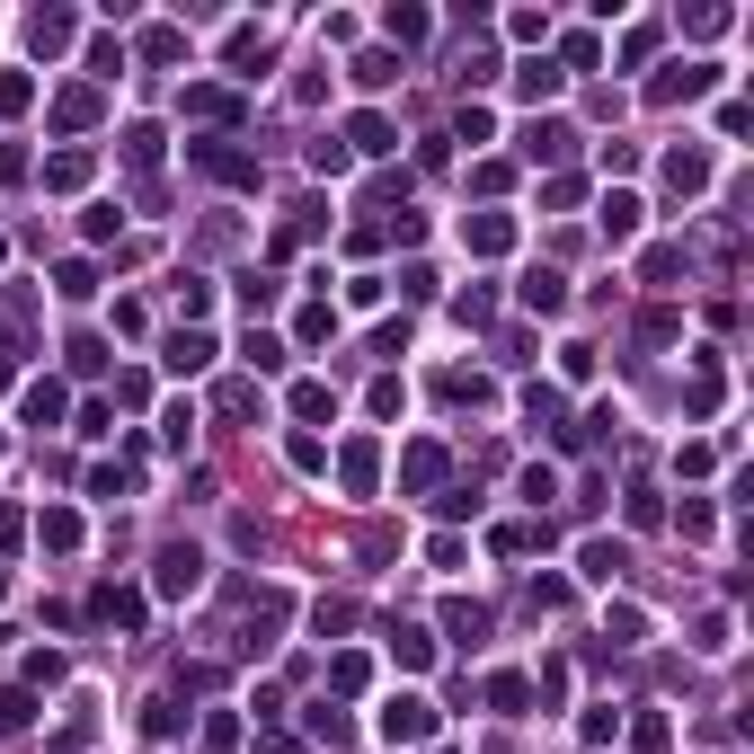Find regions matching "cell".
Masks as SVG:
<instances>
[{
    "instance_id": "cell-24",
    "label": "cell",
    "mask_w": 754,
    "mask_h": 754,
    "mask_svg": "<svg viewBox=\"0 0 754 754\" xmlns=\"http://www.w3.org/2000/svg\"><path fill=\"white\" fill-rule=\"evenodd\" d=\"M603 631H612V648H639V639H648V612H639V603H612Z\"/></svg>"
},
{
    "instance_id": "cell-14",
    "label": "cell",
    "mask_w": 754,
    "mask_h": 754,
    "mask_svg": "<svg viewBox=\"0 0 754 754\" xmlns=\"http://www.w3.org/2000/svg\"><path fill=\"white\" fill-rule=\"evenodd\" d=\"M347 152H364V160H391V152H399L391 116H356V124H347Z\"/></svg>"
},
{
    "instance_id": "cell-26",
    "label": "cell",
    "mask_w": 754,
    "mask_h": 754,
    "mask_svg": "<svg viewBox=\"0 0 754 754\" xmlns=\"http://www.w3.org/2000/svg\"><path fill=\"white\" fill-rule=\"evenodd\" d=\"M444 631L470 648V639H489V603H444Z\"/></svg>"
},
{
    "instance_id": "cell-10",
    "label": "cell",
    "mask_w": 754,
    "mask_h": 754,
    "mask_svg": "<svg viewBox=\"0 0 754 754\" xmlns=\"http://www.w3.org/2000/svg\"><path fill=\"white\" fill-rule=\"evenodd\" d=\"M560 81H569V72H560V62H541V53H524V62H515V98H524V107L560 98Z\"/></svg>"
},
{
    "instance_id": "cell-12",
    "label": "cell",
    "mask_w": 754,
    "mask_h": 754,
    "mask_svg": "<svg viewBox=\"0 0 754 754\" xmlns=\"http://www.w3.org/2000/svg\"><path fill=\"white\" fill-rule=\"evenodd\" d=\"M36 541H45L53 560H72V551H81V515H72V506H45V515H36Z\"/></svg>"
},
{
    "instance_id": "cell-40",
    "label": "cell",
    "mask_w": 754,
    "mask_h": 754,
    "mask_svg": "<svg viewBox=\"0 0 754 754\" xmlns=\"http://www.w3.org/2000/svg\"><path fill=\"white\" fill-rule=\"evenodd\" d=\"M124 160H133V169H152V160H160V133H152V124H133V133H124Z\"/></svg>"
},
{
    "instance_id": "cell-7",
    "label": "cell",
    "mask_w": 754,
    "mask_h": 754,
    "mask_svg": "<svg viewBox=\"0 0 754 754\" xmlns=\"http://www.w3.org/2000/svg\"><path fill=\"white\" fill-rule=\"evenodd\" d=\"M622 569H631L622 541H603V532H595V541H577V577H586V586H612Z\"/></svg>"
},
{
    "instance_id": "cell-43",
    "label": "cell",
    "mask_w": 754,
    "mask_h": 754,
    "mask_svg": "<svg viewBox=\"0 0 754 754\" xmlns=\"http://www.w3.org/2000/svg\"><path fill=\"white\" fill-rule=\"evenodd\" d=\"M276 294H285L276 276H240V302H249V311H276Z\"/></svg>"
},
{
    "instance_id": "cell-49",
    "label": "cell",
    "mask_w": 754,
    "mask_h": 754,
    "mask_svg": "<svg viewBox=\"0 0 754 754\" xmlns=\"http://www.w3.org/2000/svg\"><path fill=\"white\" fill-rule=\"evenodd\" d=\"M683 276V249H648V285H674Z\"/></svg>"
},
{
    "instance_id": "cell-36",
    "label": "cell",
    "mask_w": 754,
    "mask_h": 754,
    "mask_svg": "<svg viewBox=\"0 0 754 754\" xmlns=\"http://www.w3.org/2000/svg\"><path fill=\"white\" fill-rule=\"evenodd\" d=\"M666 737H674V728H666L657 710H639V719H631V745H639V754H666Z\"/></svg>"
},
{
    "instance_id": "cell-45",
    "label": "cell",
    "mask_w": 754,
    "mask_h": 754,
    "mask_svg": "<svg viewBox=\"0 0 754 754\" xmlns=\"http://www.w3.org/2000/svg\"><path fill=\"white\" fill-rule=\"evenodd\" d=\"M311 737H320V745H347V737H356V728H347V719H337V710H328V702H320V710H311Z\"/></svg>"
},
{
    "instance_id": "cell-53",
    "label": "cell",
    "mask_w": 754,
    "mask_h": 754,
    "mask_svg": "<svg viewBox=\"0 0 754 754\" xmlns=\"http://www.w3.org/2000/svg\"><path fill=\"white\" fill-rule=\"evenodd\" d=\"M27 719H36V702H27V693H0V728H27Z\"/></svg>"
},
{
    "instance_id": "cell-31",
    "label": "cell",
    "mask_w": 754,
    "mask_h": 754,
    "mask_svg": "<svg viewBox=\"0 0 754 754\" xmlns=\"http://www.w3.org/2000/svg\"><path fill=\"white\" fill-rule=\"evenodd\" d=\"M328 683H337V693H364V683H373V666L347 648V657H328Z\"/></svg>"
},
{
    "instance_id": "cell-27",
    "label": "cell",
    "mask_w": 754,
    "mask_h": 754,
    "mask_svg": "<svg viewBox=\"0 0 754 754\" xmlns=\"http://www.w3.org/2000/svg\"><path fill=\"white\" fill-rule=\"evenodd\" d=\"M81 178H89V152H53V160H45V187H53V195H72Z\"/></svg>"
},
{
    "instance_id": "cell-5",
    "label": "cell",
    "mask_w": 754,
    "mask_h": 754,
    "mask_svg": "<svg viewBox=\"0 0 754 754\" xmlns=\"http://www.w3.org/2000/svg\"><path fill=\"white\" fill-rule=\"evenodd\" d=\"M515 294H524L532 320H560V311H569V276H560V266H524V285H515Z\"/></svg>"
},
{
    "instance_id": "cell-17",
    "label": "cell",
    "mask_w": 754,
    "mask_h": 754,
    "mask_svg": "<svg viewBox=\"0 0 754 754\" xmlns=\"http://www.w3.org/2000/svg\"><path fill=\"white\" fill-rule=\"evenodd\" d=\"M427 27H435V19L408 10V0H391V10H382V36H391V45H427Z\"/></svg>"
},
{
    "instance_id": "cell-47",
    "label": "cell",
    "mask_w": 754,
    "mask_h": 754,
    "mask_svg": "<svg viewBox=\"0 0 754 754\" xmlns=\"http://www.w3.org/2000/svg\"><path fill=\"white\" fill-rule=\"evenodd\" d=\"M143 53H152V62H178V53H187V36H178V27H152V36H143Z\"/></svg>"
},
{
    "instance_id": "cell-30",
    "label": "cell",
    "mask_w": 754,
    "mask_h": 754,
    "mask_svg": "<svg viewBox=\"0 0 754 754\" xmlns=\"http://www.w3.org/2000/svg\"><path fill=\"white\" fill-rule=\"evenodd\" d=\"M240 356H249V373H276V364H285V337H266V328H249V347H240Z\"/></svg>"
},
{
    "instance_id": "cell-11",
    "label": "cell",
    "mask_w": 754,
    "mask_h": 754,
    "mask_svg": "<svg viewBox=\"0 0 754 754\" xmlns=\"http://www.w3.org/2000/svg\"><path fill=\"white\" fill-rule=\"evenodd\" d=\"M666 187H674V195H702V187H710V152H702V143L666 152Z\"/></svg>"
},
{
    "instance_id": "cell-15",
    "label": "cell",
    "mask_w": 754,
    "mask_h": 754,
    "mask_svg": "<svg viewBox=\"0 0 754 754\" xmlns=\"http://www.w3.org/2000/svg\"><path fill=\"white\" fill-rule=\"evenodd\" d=\"M524 160H569V124L560 116H532L524 124Z\"/></svg>"
},
{
    "instance_id": "cell-37",
    "label": "cell",
    "mask_w": 754,
    "mask_h": 754,
    "mask_svg": "<svg viewBox=\"0 0 754 754\" xmlns=\"http://www.w3.org/2000/svg\"><path fill=\"white\" fill-rule=\"evenodd\" d=\"M489 551H498V560H524V551H532V524H498Z\"/></svg>"
},
{
    "instance_id": "cell-50",
    "label": "cell",
    "mask_w": 754,
    "mask_h": 754,
    "mask_svg": "<svg viewBox=\"0 0 754 754\" xmlns=\"http://www.w3.org/2000/svg\"><path fill=\"white\" fill-rule=\"evenodd\" d=\"M143 328H152V311H143V302L124 294V302H116V337H143Z\"/></svg>"
},
{
    "instance_id": "cell-42",
    "label": "cell",
    "mask_w": 754,
    "mask_h": 754,
    "mask_svg": "<svg viewBox=\"0 0 754 754\" xmlns=\"http://www.w3.org/2000/svg\"><path fill=\"white\" fill-rule=\"evenodd\" d=\"M89 72H98V81H116V72H124V45H116V36H98V45H89Z\"/></svg>"
},
{
    "instance_id": "cell-4",
    "label": "cell",
    "mask_w": 754,
    "mask_h": 754,
    "mask_svg": "<svg viewBox=\"0 0 754 754\" xmlns=\"http://www.w3.org/2000/svg\"><path fill=\"white\" fill-rule=\"evenodd\" d=\"M337 479H347V498H373V479H382V444H373V435H347V444H337Z\"/></svg>"
},
{
    "instance_id": "cell-18",
    "label": "cell",
    "mask_w": 754,
    "mask_h": 754,
    "mask_svg": "<svg viewBox=\"0 0 754 754\" xmlns=\"http://www.w3.org/2000/svg\"><path fill=\"white\" fill-rule=\"evenodd\" d=\"M391 657H399L408 674H418V666H435V639H427L418 622H391Z\"/></svg>"
},
{
    "instance_id": "cell-46",
    "label": "cell",
    "mask_w": 754,
    "mask_h": 754,
    "mask_svg": "<svg viewBox=\"0 0 754 754\" xmlns=\"http://www.w3.org/2000/svg\"><path fill=\"white\" fill-rule=\"evenodd\" d=\"M551 498H560V479H551V470L532 462V470H524V506H551Z\"/></svg>"
},
{
    "instance_id": "cell-41",
    "label": "cell",
    "mask_w": 754,
    "mask_h": 754,
    "mask_svg": "<svg viewBox=\"0 0 754 754\" xmlns=\"http://www.w3.org/2000/svg\"><path fill=\"white\" fill-rule=\"evenodd\" d=\"M178 728H187L178 702H152V710H143V737H178Z\"/></svg>"
},
{
    "instance_id": "cell-23",
    "label": "cell",
    "mask_w": 754,
    "mask_h": 754,
    "mask_svg": "<svg viewBox=\"0 0 754 754\" xmlns=\"http://www.w3.org/2000/svg\"><path fill=\"white\" fill-rule=\"evenodd\" d=\"M294 418H302V427H328V418H337V391H328V382H302V391H294Z\"/></svg>"
},
{
    "instance_id": "cell-28",
    "label": "cell",
    "mask_w": 754,
    "mask_h": 754,
    "mask_svg": "<svg viewBox=\"0 0 754 754\" xmlns=\"http://www.w3.org/2000/svg\"><path fill=\"white\" fill-rule=\"evenodd\" d=\"M19 408H27V427H53V418H62V382H27Z\"/></svg>"
},
{
    "instance_id": "cell-38",
    "label": "cell",
    "mask_w": 754,
    "mask_h": 754,
    "mask_svg": "<svg viewBox=\"0 0 754 754\" xmlns=\"http://www.w3.org/2000/svg\"><path fill=\"white\" fill-rule=\"evenodd\" d=\"M489 702H498V710H506V719H515V710H524V702H532V683H524V674H498V683H489Z\"/></svg>"
},
{
    "instance_id": "cell-32",
    "label": "cell",
    "mask_w": 754,
    "mask_h": 754,
    "mask_svg": "<svg viewBox=\"0 0 754 754\" xmlns=\"http://www.w3.org/2000/svg\"><path fill=\"white\" fill-rule=\"evenodd\" d=\"M356 81H364V89H391V81H399V53H356Z\"/></svg>"
},
{
    "instance_id": "cell-21",
    "label": "cell",
    "mask_w": 754,
    "mask_h": 754,
    "mask_svg": "<svg viewBox=\"0 0 754 754\" xmlns=\"http://www.w3.org/2000/svg\"><path fill=\"white\" fill-rule=\"evenodd\" d=\"M399 479H408V489H435V479H444V444H408Z\"/></svg>"
},
{
    "instance_id": "cell-16",
    "label": "cell",
    "mask_w": 754,
    "mask_h": 754,
    "mask_svg": "<svg viewBox=\"0 0 754 754\" xmlns=\"http://www.w3.org/2000/svg\"><path fill=\"white\" fill-rule=\"evenodd\" d=\"M72 36H81V19H72V10H45V19H27V45H36V53H62Z\"/></svg>"
},
{
    "instance_id": "cell-29",
    "label": "cell",
    "mask_w": 754,
    "mask_h": 754,
    "mask_svg": "<svg viewBox=\"0 0 754 754\" xmlns=\"http://www.w3.org/2000/svg\"><path fill=\"white\" fill-rule=\"evenodd\" d=\"M214 408H223V418H258L266 399H258V382H223V391H214Z\"/></svg>"
},
{
    "instance_id": "cell-44",
    "label": "cell",
    "mask_w": 754,
    "mask_h": 754,
    "mask_svg": "<svg viewBox=\"0 0 754 754\" xmlns=\"http://www.w3.org/2000/svg\"><path fill=\"white\" fill-rule=\"evenodd\" d=\"M160 435H169V444L187 453V435H195V408H187V399H169V418H160Z\"/></svg>"
},
{
    "instance_id": "cell-13",
    "label": "cell",
    "mask_w": 754,
    "mask_h": 754,
    "mask_svg": "<svg viewBox=\"0 0 754 754\" xmlns=\"http://www.w3.org/2000/svg\"><path fill=\"white\" fill-rule=\"evenodd\" d=\"M160 364H169V373H204V364H214V337H204V328H178L169 347H160Z\"/></svg>"
},
{
    "instance_id": "cell-20",
    "label": "cell",
    "mask_w": 754,
    "mask_h": 754,
    "mask_svg": "<svg viewBox=\"0 0 754 754\" xmlns=\"http://www.w3.org/2000/svg\"><path fill=\"white\" fill-rule=\"evenodd\" d=\"M81 124H98V89H62L53 98V133H81Z\"/></svg>"
},
{
    "instance_id": "cell-6",
    "label": "cell",
    "mask_w": 754,
    "mask_h": 754,
    "mask_svg": "<svg viewBox=\"0 0 754 754\" xmlns=\"http://www.w3.org/2000/svg\"><path fill=\"white\" fill-rule=\"evenodd\" d=\"M152 586H160V595H195V586H204V551H195V541H169Z\"/></svg>"
},
{
    "instance_id": "cell-19",
    "label": "cell",
    "mask_w": 754,
    "mask_h": 754,
    "mask_svg": "<svg viewBox=\"0 0 754 754\" xmlns=\"http://www.w3.org/2000/svg\"><path fill=\"white\" fill-rule=\"evenodd\" d=\"M187 116H204V124H231V116H240V98H231V89H214V81H195V89H187Z\"/></svg>"
},
{
    "instance_id": "cell-48",
    "label": "cell",
    "mask_w": 754,
    "mask_h": 754,
    "mask_svg": "<svg viewBox=\"0 0 754 754\" xmlns=\"http://www.w3.org/2000/svg\"><path fill=\"white\" fill-rule=\"evenodd\" d=\"M285 453H294V470H328V444H320V435H294Z\"/></svg>"
},
{
    "instance_id": "cell-25",
    "label": "cell",
    "mask_w": 754,
    "mask_h": 754,
    "mask_svg": "<svg viewBox=\"0 0 754 754\" xmlns=\"http://www.w3.org/2000/svg\"><path fill=\"white\" fill-rule=\"evenodd\" d=\"M311 631H320V639L356 631V603H347V595H320V603H311Z\"/></svg>"
},
{
    "instance_id": "cell-33",
    "label": "cell",
    "mask_w": 754,
    "mask_h": 754,
    "mask_svg": "<svg viewBox=\"0 0 754 754\" xmlns=\"http://www.w3.org/2000/svg\"><path fill=\"white\" fill-rule=\"evenodd\" d=\"M36 107V81L27 72H0V116H27Z\"/></svg>"
},
{
    "instance_id": "cell-35",
    "label": "cell",
    "mask_w": 754,
    "mask_h": 754,
    "mask_svg": "<svg viewBox=\"0 0 754 754\" xmlns=\"http://www.w3.org/2000/svg\"><path fill=\"white\" fill-rule=\"evenodd\" d=\"M89 294H98V266L72 258V266H62V302H89Z\"/></svg>"
},
{
    "instance_id": "cell-34",
    "label": "cell",
    "mask_w": 754,
    "mask_h": 754,
    "mask_svg": "<svg viewBox=\"0 0 754 754\" xmlns=\"http://www.w3.org/2000/svg\"><path fill=\"white\" fill-rule=\"evenodd\" d=\"M294 337H302V347H320V337H337V311H328V302H311V311L294 320Z\"/></svg>"
},
{
    "instance_id": "cell-1",
    "label": "cell",
    "mask_w": 754,
    "mask_h": 754,
    "mask_svg": "<svg viewBox=\"0 0 754 754\" xmlns=\"http://www.w3.org/2000/svg\"><path fill=\"white\" fill-rule=\"evenodd\" d=\"M373 728H382L391 745H427V737H435V702H427V693H391Z\"/></svg>"
},
{
    "instance_id": "cell-22",
    "label": "cell",
    "mask_w": 754,
    "mask_h": 754,
    "mask_svg": "<svg viewBox=\"0 0 754 754\" xmlns=\"http://www.w3.org/2000/svg\"><path fill=\"white\" fill-rule=\"evenodd\" d=\"M98 622L133 631V622H143V595H133V586H98Z\"/></svg>"
},
{
    "instance_id": "cell-3",
    "label": "cell",
    "mask_w": 754,
    "mask_h": 754,
    "mask_svg": "<svg viewBox=\"0 0 754 754\" xmlns=\"http://www.w3.org/2000/svg\"><path fill=\"white\" fill-rule=\"evenodd\" d=\"M710 81H719L710 62H674V72L648 81V98H657V107H693V98H710Z\"/></svg>"
},
{
    "instance_id": "cell-2",
    "label": "cell",
    "mask_w": 754,
    "mask_h": 754,
    "mask_svg": "<svg viewBox=\"0 0 754 754\" xmlns=\"http://www.w3.org/2000/svg\"><path fill=\"white\" fill-rule=\"evenodd\" d=\"M187 160L223 187H258V152H240V143H187Z\"/></svg>"
},
{
    "instance_id": "cell-9",
    "label": "cell",
    "mask_w": 754,
    "mask_h": 754,
    "mask_svg": "<svg viewBox=\"0 0 754 754\" xmlns=\"http://www.w3.org/2000/svg\"><path fill=\"white\" fill-rule=\"evenodd\" d=\"M639 214H648V204H639L631 187H612V195H603V240L631 249V240H639Z\"/></svg>"
},
{
    "instance_id": "cell-39",
    "label": "cell",
    "mask_w": 754,
    "mask_h": 754,
    "mask_svg": "<svg viewBox=\"0 0 754 754\" xmlns=\"http://www.w3.org/2000/svg\"><path fill=\"white\" fill-rule=\"evenodd\" d=\"M178 311L204 320V311H214V285H204V276H178Z\"/></svg>"
},
{
    "instance_id": "cell-51",
    "label": "cell",
    "mask_w": 754,
    "mask_h": 754,
    "mask_svg": "<svg viewBox=\"0 0 754 754\" xmlns=\"http://www.w3.org/2000/svg\"><path fill=\"white\" fill-rule=\"evenodd\" d=\"M116 223H124L116 204H89V214H81V231H89V240H116Z\"/></svg>"
},
{
    "instance_id": "cell-52",
    "label": "cell",
    "mask_w": 754,
    "mask_h": 754,
    "mask_svg": "<svg viewBox=\"0 0 754 754\" xmlns=\"http://www.w3.org/2000/svg\"><path fill=\"white\" fill-rule=\"evenodd\" d=\"M622 737V710H586V745H612Z\"/></svg>"
},
{
    "instance_id": "cell-8",
    "label": "cell",
    "mask_w": 754,
    "mask_h": 754,
    "mask_svg": "<svg viewBox=\"0 0 754 754\" xmlns=\"http://www.w3.org/2000/svg\"><path fill=\"white\" fill-rule=\"evenodd\" d=\"M462 249H470V258H506V249H515V223H506V214H470V223H462Z\"/></svg>"
}]
</instances>
